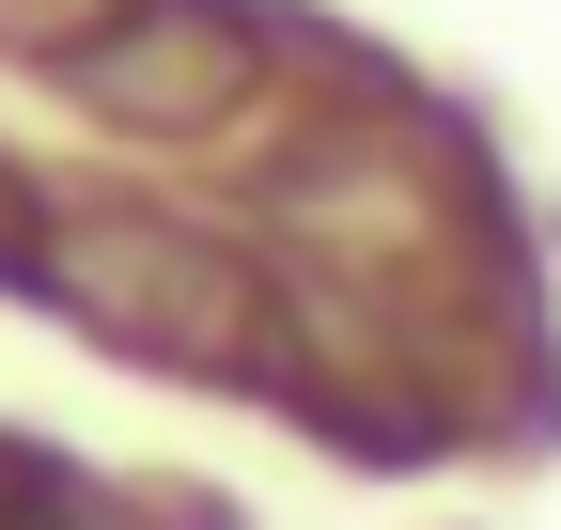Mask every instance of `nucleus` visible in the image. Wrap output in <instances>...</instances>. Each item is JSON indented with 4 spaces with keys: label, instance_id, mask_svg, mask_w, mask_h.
<instances>
[{
    "label": "nucleus",
    "instance_id": "obj_1",
    "mask_svg": "<svg viewBox=\"0 0 561 530\" xmlns=\"http://www.w3.org/2000/svg\"><path fill=\"white\" fill-rule=\"evenodd\" d=\"M32 297L62 327H94L110 359L140 375H250L280 390V265L219 219H172V204H47L32 250Z\"/></svg>",
    "mask_w": 561,
    "mask_h": 530
},
{
    "label": "nucleus",
    "instance_id": "obj_2",
    "mask_svg": "<svg viewBox=\"0 0 561 530\" xmlns=\"http://www.w3.org/2000/svg\"><path fill=\"white\" fill-rule=\"evenodd\" d=\"M265 79H280V32L234 16V0H125V16L62 62V94H79L110 141H234V125H280Z\"/></svg>",
    "mask_w": 561,
    "mask_h": 530
},
{
    "label": "nucleus",
    "instance_id": "obj_3",
    "mask_svg": "<svg viewBox=\"0 0 561 530\" xmlns=\"http://www.w3.org/2000/svg\"><path fill=\"white\" fill-rule=\"evenodd\" d=\"M32 250H47V187L0 157V281H32Z\"/></svg>",
    "mask_w": 561,
    "mask_h": 530
}]
</instances>
